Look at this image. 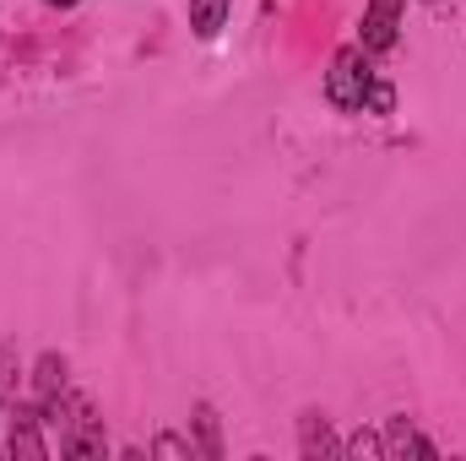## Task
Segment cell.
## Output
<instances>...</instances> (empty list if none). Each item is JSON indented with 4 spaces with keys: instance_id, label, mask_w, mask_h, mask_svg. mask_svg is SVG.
I'll return each instance as SVG.
<instances>
[{
    "instance_id": "cell-5",
    "label": "cell",
    "mask_w": 466,
    "mask_h": 461,
    "mask_svg": "<svg viewBox=\"0 0 466 461\" xmlns=\"http://www.w3.org/2000/svg\"><path fill=\"white\" fill-rule=\"evenodd\" d=\"M299 451H304L309 461L342 456V446L331 440V424H326V413H304V418H299Z\"/></svg>"
},
{
    "instance_id": "cell-1",
    "label": "cell",
    "mask_w": 466,
    "mask_h": 461,
    "mask_svg": "<svg viewBox=\"0 0 466 461\" xmlns=\"http://www.w3.org/2000/svg\"><path fill=\"white\" fill-rule=\"evenodd\" d=\"M369 87H374L369 49H363V44H342V49L331 55V71H326V98H331V109L358 115L363 98H369Z\"/></svg>"
},
{
    "instance_id": "cell-8",
    "label": "cell",
    "mask_w": 466,
    "mask_h": 461,
    "mask_svg": "<svg viewBox=\"0 0 466 461\" xmlns=\"http://www.w3.org/2000/svg\"><path fill=\"white\" fill-rule=\"evenodd\" d=\"M196 435H201V456L223 461V435H218V413H212L207 402L196 407Z\"/></svg>"
},
{
    "instance_id": "cell-9",
    "label": "cell",
    "mask_w": 466,
    "mask_h": 461,
    "mask_svg": "<svg viewBox=\"0 0 466 461\" xmlns=\"http://www.w3.org/2000/svg\"><path fill=\"white\" fill-rule=\"evenodd\" d=\"M363 109H369V115H390V109H396V87H390V82H374L369 98H363Z\"/></svg>"
},
{
    "instance_id": "cell-4",
    "label": "cell",
    "mask_w": 466,
    "mask_h": 461,
    "mask_svg": "<svg viewBox=\"0 0 466 461\" xmlns=\"http://www.w3.org/2000/svg\"><path fill=\"white\" fill-rule=\"evenodd\" d=\"M66 396H71V391H66V358H60V353H44V358H38V374H33V402H38V413L55 418Z\"/></svg>"
},
{
    "instance_id": "cell-11",
    "label": "cell",
    "mask_w": 466,
    "mask_h": 461,
    "mask_svg": "<svg viewBox=\"0 0 466 461\" xmlns=\"http://www.w3.org/2000/svg\"><path fill=\"white\" fill-rule=\"evenodd\" d=\"M152 456L185 461V456H196V446H185V440H179V435H157V446H152Z\"/></svg>"
},
{
    "instance_id": "cell-6",
    "label": "cell",
    "mask_w": 466,
    "mask_h": 461,
    "mask_svg": "<svg viewBox=\"0 0 466 461\" xmlns=\"http://www.w3.org/2000/svg\"><path fill=\"white\" fill-rule=\"evenodd\" d=\"M396 456H423V461H434V446L407 424V418H390V429H385V461H396Z\"/></svg>"
},
{
    "instance_id": "cell-2",
    "label": "cell",
    "mask_w": 466,
    "mask_h": 461,
    "mask_svg": "<svg viewBox=\"0 0 466 461\" xmlns=\"http://www.w3.org/2000/svg\"><path fill=\"white\" fill-rule=\"evenodd\" d=\"M38 424H44L38 402H33V407H27V402H11V429H5V451H11V456H22V461H44V456H49V446H44Z\"/></svg>"
},
{
    "instance_id": "cell-10",
    "label": "cell",
    "mask_w": 466,
    "mask_h": 461,
    "mask_svg": "<svg viewBox=\"0 0 466 461\" xmlns=\"http://www.w3.org/2000/svg\"><path fill=\"white\" fill-rule=\"evenodd\" d=\"M342 456H385V440H380V435H363V429H358L348 446H342Z\"/></svg>"
},
{
    "instance_id": "cell-3",
    "label": "cell",
    "mask_w": 466,
    "mask_h": 461,
    "mask_svg": "<svg viewBox=\"0 0 466 461\" xmlns=\"http://www.w3.org/2000/svg\"><path fill=\"white\" fill-rule=\"evenodd\" d=\"M396 38H401V0H369L358 44L369 55H385V49H396Z\"/></svg>"
},
{
    "instance_id": "cell-12",
    "label": "cell",
    "mask_w": 466,
    "mask_h": 461,
    "mask_svg": "<svg viewBox=\"0 0 466 461\" xmlns=\"http://www.w3.org/2000/svg\"><path fill=\"white\" fill-rule=\"evenodd\" d=\"M44 5H55V11H71V5H82V0H44Z\"/></svg>"
},
{
    "instance_id": "cell-7",
    "label": "cell",
    "mask_w": 466,
    "mask_h": 461,
    "mask_svg": "<svg viewBox=\"0 0 466 461\" xmlns=\"http://www.w3.org/2000/svg\"><path fill=\"white\" fill-rule=\"evenodd\" d=\"M228 22V0H190V27L196 38H218Z\"/></svg>"
}]
</instances>
